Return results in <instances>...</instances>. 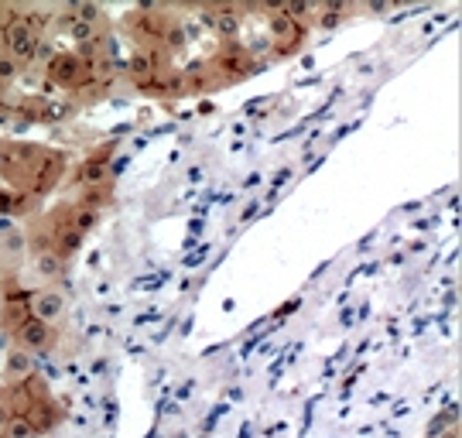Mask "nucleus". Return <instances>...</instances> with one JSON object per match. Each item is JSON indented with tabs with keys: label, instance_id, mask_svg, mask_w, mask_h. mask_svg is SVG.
I'll return each mask as SVG.
<instances>
[{
	"label": "nucleus",
	"instance_id": "nucleus-1",
	"mask_svg": "<svg viewBox=\"0 0 462 438\" xmlns=\"http://www.w3.org/2000/svg\"><path fill=\"white\" fill-rule=\"evenodd\" d=\"M49 342H51V326L49 322L31 318V322H21V326H18V346H21V349L38 353V349H45Z\"/></svg>",
	"mask_w": 462,
	"mask_h": 438
},
{
	"label": "nucleus",
	"instance_id": "nucleus-2",
	"mask_svg": "<svg viewBox=\"0 0 462 438\" xmlns=\"http://www.w3.org/2000/svg\"><path fill=\"white\" fill-rule=\"evenodd\" d=\"M62 305H65V302H62V295H55V291H41V295H34V298H31V309H34V315H38L41 322H49V326L58 318V315H62Z\"/></svg>",
	"mask_w": 462,
	"mask_h": 438
},
{
	"label": "nucleus",
	"instance_id": "nucleus-3",
	"mask_svg": "<svg viewBox=\"0 0 462 438\" xmlns=\"http://www.w3.org/2000/svg\"><path fill=\"white\" fill-rule=\"evenodd\" d=\"M154 69H158V55H154V52L130 55L127 72H130V76H134V79H137L141 86H144V82H151V79H154Z\"/></svg>",
	"mask_w": 462,
	"mask_h": 438
},
{
	"label": "nucleus",
	"instance_id": "nucleus-4",
	"mask_svg": "<svg viewBox=\"0 0 462 438\" xmlns=\"http://www.w3.org/2000/svg\"><path fill=\"white\" fill-rule=\"evenodd\" d=\"M79 58L76 55H55L51 58V79L55 82H76L79 79Z\"/></svg>",
	"mask_w": 462,
	"mask_h": 438
},
{
	"label": "nucleus",
	"instance_id": "nucleus-5",
	"mask_svg": "<svg viewBox=\"0 0 462 438\" xmlns=\"http://www.w3.org/2000/svg\"><path fill=\"white\" fill-rule=\"evenodd\" d=\"M34 432H38V425H34L27 414H14V418L7 421V435L11 438H31Z\"/></svg>",
	"mask_w": 462,
	"mask_h": 438
},
{
	"label": "nucleus",
	"instance_id": "nucleus-6",
	"mask_svg": "<svg viewBox=\"0 0 462 438\" xmlns=\"http://www.w3.org/2000/svg\"><path fill=\"white\" fill-rule=\"evenodd\" d=\"M38 271L49 274V278L62 274V254H55V250H41V257H38Z\"/></svg>",
	"mask_w": 462,
	"mask_h": 438
},
{
	"label": "nucleus",
	"instance_id": "nucleus-7",
	"mask_svg": "<svg viewBox=\"0 0 462 438\" xmlns=\"http://www.w3.org/2000/svg\"><path fill=\"white\" fill-rule=\"evenodd\" d=\"M82 179L89 181V185H100V181L106 179V161H103V157L86 161V168H82Z\"/></svg>",
	"mask_w": 462,
	"mask_h": 438
},
{
	"label": "nucleus",
	"instance_id": "nucleus-8",
	"mask_svg": "<svg viewBox=\"0 0 462 438\" xmlns=\"http://www.w3.org/2000/svg\"><path fill=\"white\" fill-rule=\"evenodd\" d=\"M185 38H188V34H185V27H181V25H168V27H165V38H161V41H165V49L179 52L181 45H185Z\"/></svg>",
	"mask_w": 462,
	"mask_h": 438
},
{
	"label": "nucleus",
	"instance_id": "nucleus-9",
	"mask_svg": "<svg viewBox=\"0 0 462 438\" xmlns=\"http://www.w3.org/2000/svg\"><path fill=\"white\" fill-rule=\"evenodd\" d=\"M96 219H100V212H96V209L82 206V209L76 212V233L82 236L86 230H93V226H96Z\"/></svg>",
	"mask_w": 462,
	"mask_h": 438
},
{
	"label": "nucleus",
	"instance_id": "nucleus-10",
	"mask_svg": "<svg viewBox=\"0 0 462 438\" xmlns=\"http://www.w3.org/2000/svg\"><path fill=\"white\" fill-rule=\"evenodd\" d=\"M58 243H62L58 250H62V257H65V254H76L79 243H82V236H79L76 230H62L58 233Z\"/></svg>",
	"mask_w": 462,
	"mask_h": 438
},
{
	"label": "nucleus",
	"instance_id": "nucleus-11",
	"mask_svg": "<svg viewBox=\"0 0 462 438\" xmlns=\"http://www.w3.org/2000/svg\"><path fill=\"white\" fill-rule=\"evenodd\" d=\"M7 366H11V373H21V377H25L27 366H31V363H27V353H11Z\"/></svg>",
	"mask_w": 462,
	"mask_h": 438
},
{
	"label": "nucleus",
	"instance_id": "nucleus-12",
	"mask_svg": "<svg viewBox=\"0 0 462 438\" xmlns=\"http://www.w3.org/2000/svg\"><path fill=\"white\" fill-rule=\"evenodd\" d=\"M298 309H302V298H291V302H284L281 309L274 311V318H278V322H281L284 315H291V311H298Z\"/></svg>",
	"mask_w": 462,
	"mask_h": 438
},
{
	"label": "nucleus",
	"instance_id": "nucleus-13",
	"mask_svg": "<svg viewBox=\"0 0 462 438\" xmlns=\"http://www.w3.org/2000/svg\"><path fill=\"white\" fill-rule=\"evenodd\" d=\"M339 21H342L339 14H326V11L319 14V27H326V31H333V27H339Z\"/></svg>",
	"mask_w": 462,
	"mask_h": 438
},
{
	"label": "nucleus",
	"instance_id": "nucleus-14",
	"mask_svg": "<svg viewBox=\"0 0 462 438\" xmlns=\"http://www.w3.org/2000/svg\"><path fill=\"white\" fill-rule=\"evenodd\" d=\"M7 165H14V148H7V144H0V172H4Z\"/></svg>",
	"mask_w": 462,
	"mask_h": 438
},
{
	"label": "nucleus",
	"instance_id": "nucleus-15",
	"mask_svg": "<svg viewBox=\"0 0 462 438\" xmlns=\"http://www.w3.org/2000/svg\"><path fill=\"white\" fill-rule=\"evenodd\" d=\"M257 212H260V202H250V206L240 212V223H250V219H257Z\"/></svg>",
	"mask_w": 462,
	"mask_h": 438
},
{
	"label": "nucleus",
	"instance_id": "nucleus-16",
	"mask_svg": "<svg viewBox=\"0 0 462 438\" xmlns=\"http://www.w3.org/2000/svg\"><path fill=\"white\" fill-rule=\"evenodd\" d=\"M288 179H291V168H281V172L274 175V185H271V188H281V185H284Z\"/></svg>",
	"mask_w": 462,
	"mask_h": 438
},
{
	"label": "nucleus",
	"instance_id": "nucleus-17",
	"mask_svg": "<svg viewBox=\"0 0 462 438\" xmlns=\"http://www.w3.org/2000/svg\"><path fill=\"white\" fill-rule=\"evenodd\" d=\"M353 318H357V315H353V309H342V315H339V322H342V326H346V329H349V326H353Z\"/></svg>",
	"mask_w": 462,
	"mask_h": 438
},
{
	"label": "nucleus",
	"instance_id": "nucleus-18",
	"mask_svg": "<svg viewBox=\"0 0 462 438\" xmlns=\"http://www.w3.org/2000/svg\"><path fill=\"white\" fill-rule=\"evenodd\" d=\"M370 243H373V233H366V236L359 240V250H370Z\"/></svg>",
	"mask_w": 462,
	"mask_h": 438
},
{
	"label": "nucleus",
	"instance_id": "nucleus-19",
	"mask_svg": "<svg viewBox=\"0 0 462 438\" xmlns=\"http://www.w3.org/2000/svg\"><path fill=\"white\" fill-rule=\"evenodd\" d=\"M438 438H459V425H456V428H445Z\"/></svg>",
	"mask_w": 462,
	"mask_h": 438
},
{
	"label": "nucleus",
	"instance_id": "nucleus-20",
	"mask_svg": "<svg viewBox=\"0 0 462 438\" xmlns=\"http://www.w3.org/2000/svg\"><path fill=\"white\" fill-rule=\"evenodd\" d=\"M124 165H130V157H117V161H113V172H124Z\"/></svg>",
	"mask_w": 462,
	"mask_h": 438
},
{
	"label": "nucleus",
	"instance_id": "nucleus-21",
	"mask_svg": "<svg viewBox=\"0 0 462 438\" xmlns=\"http://www.w3.org/2000/svg\"><path fill=\"white\" fill-rule=\"evenodd\" d=\"M0 309H4V298H0Z\"/></svg>",
	"mask_w": 462,
	"mask_h": 438
}]
</instances>
